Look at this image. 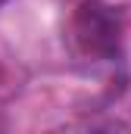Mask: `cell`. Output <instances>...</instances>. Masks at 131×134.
Wrapping results in <instances>:
<instances>
[{
	"label": "cell",
	"mask_w": 131,
	"mask_h": 134,
	"mask_svg": "<svg viewBox=\"0 0 131 134\" xmlns=\"http://www.w3.org/2000/svg\"><path fill=\"white\" fill-rule=\"evenodd\" d=\"M72 37L75 47L91 56V59H112L119 56V44H122V25L119 16L100 3V0H88L78 6L75 19H72Z\"/></svg>",
	"instance_id": "obj_1"
}]
</instances>
